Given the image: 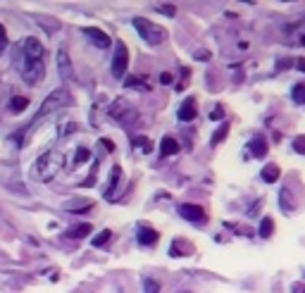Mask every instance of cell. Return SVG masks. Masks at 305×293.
I'll return each mask as SVG.
<instances>
[{"label":"cell","instance_id":"obj_29","mask_svg":"<svg viewBox=\"0 0 305 293\" xmlns=\"http://www.w3.org/2000/svg\"><path fill=\"white\" fill-rule=\"evenodd\" d=\"M157 10H160V12H162V14H167V17H174V7H157Z\"/></svg>","mask_w":305,"mask_h":293},{"label":"cell","instance_id":"obj_16","mask_svg":"<svg viewBox=\"0 0 305 293\" xmlns=\"http://www.w3.org/2000/svg\"><path fill=\"white\" fill-rule=\"evenodd\" d=\"M91 231H93V227H91L88 222H84V224H76V227L69 229L67 236H72V239H84V236H88Z\"/></svg>","mask_w":305,"mask_h":293},{"label":"cell","instance_id":"obj_4","mask_svg":"<svg viewBox=\"0 0 305 293\" xmlns=\"http://www.w3.org/2000/svg\"><path fill=\"white\" fill-rule=\"evenodd\" d=\"M67 105H72V93H69L67 88H57V91H53V93L43 100V105L36 112V120H43L45 115H53L57 110L67 108Z\"/></svg>","mask_w":305,"mask_h":293},{"label":"cell","instance_id":"obj_2","mask_svg":"<svg viewBox=\"0 0 305 293\" xmlns=\"http://www.w3.org/2000/svg\"><path fill=\"white\" fill-rule=\"evenodd\" d=\"M60 167H62V157L57 152H43L33 164V176L41 181H50L60 172Z\"/></svg>","mask_w":305,"mask_h":293},{"label":"cell","instance_id":"obj_18","mask_svg":"<svg viewBox=\"0 0 305 293\" xmlns=\"http://www.w3.org/2000/svg\"><path fill=\"white\" fill-rule=\"evenodd\" d=\"M120 176H122V169H120V167H112V174H110V186H108V191H105V198H112V188L120 184Z\"/></svg>","mask_w":305,"mask_h":293},{"label":"cell","instance_id":"obj_1","mask_svg":"<svg viewBox=\"0 0 305 293\" xmlns=\"http://www.w3.org/2000/svg\"><path fill=\"white\" fill-rule=\"evenodd\" d=\"M45 48L43 43L38 41V38H33V36H29V38H24L22 41V62H19V74H22V79L29 84V86H38L41 81H43L45 76Z\"/></svg>","mask_w":305,"mask_h":293},{"label":"cell","instance_id":"obj_26","mask_svg":"<svg viewBox=\"0 0 305 293\" xmlns=\"http://www.w3.org/2000/svg\"><path fill=\"white\" fill-rule=\"evenodd\" d=\"M7 48V31H5V26L0 24V53Z\"/></svg>","mask_w":305,"mask_h":293},{"label":"cell","instance_id":"obj_7","mask_svg":"<svg viewBox=\"0 0 305 293\" xmlns=\"http://www.w3.org/2000/svg\"><path fill=\"white\" fill-rule=\"evenodd\" d=\"M179 215H181L186 222H203V219H205V210L200 205L184 203V205H179Z\"/></svg>","mask_w":305,"mask_h":293},{"label":"cell","instance_id":"obj_24","mask_svg":"<svg viewBox=\"0 0 305 293\" xmlns=\"http://www.w3.org/2000/svg\"><path fill=\"white\" fill-rule=\"evenodd\" d=\"M294 150L301 152V155H305V136H298V139H294Z\"/></svg>","mask_w":305,"mask_h":293},{"label":"cell","instance_id":"obj_13","mask_svg":"<svg viewBox=\"0 0 305 293\" xmlns=\"http://www.w3.org/2000/svg\"><path fill=\"white\" fill-rule=\"evenodd\" d=\"M176 152H179V141L172 139V136H164L162 146H160V155H162V157H169V155H176Z\"/></svg>","mask_w":305,"mask_h":293},{"label":"cell","instance_id":"obj_17","mask_svg":"<svg viewBox=\"0 0 305 293\" xmlns=\"http://www.w3.org/2000/svg\"><path fill=\"white\" fill-rule=\"evenodd\" d=\"M29 108V98H24V96H14L10 100V110L12 112H22V110Z\"/></svg>","mask_w":305,"mask_h":293},{"label":"cell","instance_id":"obj_12","mask_svg":"<svg viewBox=\"0 0 305 293\" xmlns=\"http://www.w3.org/2000/svg\"><path fill=\"white\" fill-rule=\"evenodd\" d=\"M157 239H160V234L151 227H141V231H139V243L141 246H155Z\"/></svg>","mask_w":305,"mask_h":293},{"label":"cell","instance_id":"obj_30","mask_svg":"<svg viewBox=\"0 0 305 293\" xmlns=\"http://www.w3.org/2000/svg\"><path fill=\"white\" fill-rule=\"evenodd\" d=\"M294 293H305V286L303 284H294Z\"/></svg>","mask_w":305,"mask_h":293},{"label":"cell","instance_id":"obj_25","mask_svg":"<svg viewBox=\"0 0 305 293\" xmlns=\"http://www.w3.org/2000/svg\"><path fill=\"white\" fill-rule=\"evenodd\" d=\"M146 293H160V284L152 282V279H146Z\"/></svg>","mask_w":305,"mask_h":293},{"label":"cell","instance_id":"obj_20","mask_svg":"<svg viewBox=\"0 0 305 293\" xmlns=\"http://www.w3.org/2000/svg\"><path fill=\"white\" fill-rule=\"evenodd\" d=\"M110 236H112V231H110V229H103V231H100L98 236L93 239V246H96V248H100V246H105V243L110 241Z\"/></svg>","mask_w":305,"mask_h":293},{"label":"cell","instance_id":"obj_8","mask_svg":"<svg viewBox=\"0 0 305 293\" xmlns=\"http://www.w3.org/2000/svg\"><path fill=\"white\" fill-rule=\"evenodd\" d=\"M176 117L181 122H191L198 117V100L196 98H186L184 103H181V108L176 112Z\"/></svg>","mask_w":305,"mask_h":293},{"label":"cell","instance_id":"obj_15","mask_svg":"<svg viewBox=\"0 0 305 293\" xmlns=\"http://www.w3.org/2000/svg\"><path fill=\"white\" fill-rule=\"evenodd\" d=\"M282 176V169H279V164H274V162H270L265 169H262V179L267 181V184H274L277 179Z\"/></svg>","mask_w":305,"mask_h":293},{"label":"cell","instance_id":"obj_14","mask_svg":"<svg viewBox=\"0 0 305 293\" xmlns=\"http://www.w3.org/2000/svg\"><path fill=\"white\" fill-rule=\"evenodd\" d=\"M248 148H251L253 157H265V155H267V141H265V139H260V136H255Z\"/></svg>","mask_w":305,"mask_h":293},{"label":"cell","instance_id":"obj_9","mask_svg":"<svg viewBox=\"0 0 305 293\" xmlns=\"http://www.w3.org/2000/svg\"><path fill=\"white\" fill-rule=\"evenodd\" d=\"M110 115H112L115 120L122 122L124 117H127V115H134V108H131L129 103L124 100V98H117V100H115V105L110 108Z\"/></svg>","mask_w":305,"mask_h":293},{"label":"cell","instance_id":"obj_6","mask_svg":"<svg viewBox=\"0 0 305 293\" xmlns=\"http://www.w3.org/2000/svg\"><path fill=\"white\" fill-rule=\"evenodd\" d=\"M57 67H60V76H62L65 81H74L72 60H69V53H67V48H60V50H57Z\"/></svg>","mask_w":305,"mask_h":293},{"label":"cell","instance_id":"obj_27","mask_svg":"<svg viewBox=\"0 0 305 293\" xmlns=\"http://www.w3.org/2000/svg\"><path fill=\"white\" fill-rule=\"evenodd\" d=\"M224 117V108L222 105H217V108L212 110V115H210V120H222Z\"/></svg>","mask_w":305,"mask_h":293},{"label":"cell","instance_id":"obj_11","mask_svg":"<svg viewBox=\"0 0 305 293\" xmlns=\"http://www.w3.org/2000/svg\"><path fill=\"white\" fill-rule=\"evenodd\" d=\"M191 250H193V246H191V243H186L184 239H174V241H172V246H169V255L181 258V255H191Z\"/></svg>","mask_w":305,"mask_h":293},{"label":"cell","instance_id":"obj_22","mask_svg":"<svg viewBox=\"0 0 305 293\" xmlns=\"http://www.w3.org/2000/svg\"><path fill=\"white\" fill-rule=\"evenodd\" d=\"M291 96H294L296 103H305V84H296Z\"/></svg>","mask_w":305,"mask_h":293},{"label":"cell","instance_id":"obj_21","mask_svg":"<svg viewBox=\"0 0 305 293\" xmlns=\"http://www.w3.org/2000/svg\"><path fill=\"white\" fill-rule=\"evenodd\" d=\"M227 134H229V122H224V124H222V127H219L215 134H212V143H222Z\"/></svg>","mask_w":305,"mask_h":293},{"label":"cell","instance_id":"obj_3","mask_svg":"<svg viewBox=\"0 0 305 293\" xmlns=\"http://www.w3.org/2000/svg\"><path fill=\"white\" fill-rule=\"evenodd\" d=\"M134 29L141 33V38L146 43L151 45H162L167 41V31H164L162 26H157V24L148 22V19H143V17H134Z\"/></svg>","mask_w":305,"mask_h":293},{"label":"cell","instance_id":"obj_10","mask_svg":"<svg viewBox=\"0 0 305 293\" xmlns=\"http://www.w3.org/2000/svg\"><path fill=\"white\" fill-rule=\"evenodd\" d=\"M84 33H86V36H88V38H91V41H93L96 45H100V48H108V45L112 43L108 33L100 31V29H96V26H86V29H84Z\"/></svg>","mask_w":305,"mask_h":293},{"label":"cell","instance_id":"obj_5","mask_svg":"<svg viewBox=\"0 0 305 293\" xmlns=\"http://www.w3.org/2000/svg\"><path fill=\"white\" fill-rule=\"evenodd\" d=\"M127 67H129V48L122 43V41H117V45H115V57H112V74H115V79H122L124 72H127Z\"/></svg>","mask_w":305,"mask_h":293},{"label":"cell","instance_id":"obj_19","mask_svg":"<svg viewBox=\"0 0 305 293\" xmlns=\"http://www.w3.org/2000/svg\"><path fill=\"white\" fill-rule=\"evenodd\" d=\"M272 231H274V219L272 217H265L260 222V236H265V239H267V236H272Z\"/></svg>","mask_w":305,"mask_h":293},{"label":"cell","instance_id":"obj_28","mask_svg":"<svg viewBox=\"0 0 305 293\" xmlns=\"http://www.w3.org/2000/svg\"><path fill=\"white\" fill-rule=\"evenodd\" d=\"M172 81H174V79H172L169 72H162V74H160V84H172Z\"/></svg>","mask_w":305,"mask_h":293},{"label":"cell","instance_id":"obj_23","mask_svg":"<svg viewBox=\"0 0 305 293\" xmlns=\"http://www.w3.org/2000/svg\"><path fill=\"white\" fill-rule=\"evenodd\" d=\"M88 155H91V152H88V148H79V150H76V155H74V164L86 162Z\"/></svg>","mask_w":305,"mask_h":293}]
</instances>
